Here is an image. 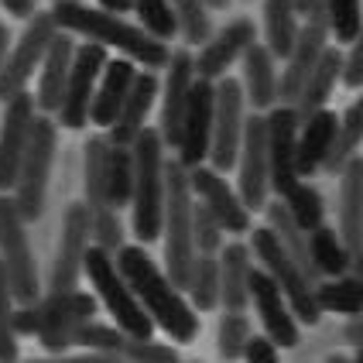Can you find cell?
Returning <instances> with one entry per match:
<instances>
[{"label": "cell", "mask_w": 363, "mask_h": 363, "mask_svg": "<svg viewBox=\"0 0 363 363\" xmlns=\"http://www.w3.org/2000/svg\"><path fill=\"white\" fill-rule=\"evenodd\" d=\"M0 4H4L14 18H31V14H35V0H0Z\"/></svg>", "instance_id": "cell-54"}, {"label": "cell", "mask_w": 363, "mask_h": 363, "mask_svg": "<svg viewBox=\"0 0 363 363\" xmlns=\"http://www.w3.org/2000/svg\"><path fill=\"white\" fill-rule=\"evenodd\" d=\"M4 59H7V28L0 24V69H4Z\"/></svg>", "instance_id": "cell-56"}, {"label": "cell", "mask_w": 363, "mask_h": 363, "mask_svg": "<svg viewBox=\"0 0 363 363\" xmlns=\"http://www.w3.org/2000/svg\"><path fill=\"white\" fill-rule=\"evenodd\" d=\"M55 35H59V24H55L52 14H35L28 21L24 35L18 38L14 52L4 59V69H0V100L7 103L14 100L18 93H24V86L35 76V69H41L45 52H48Z\"/></svg>", "instance_id": "cell-10"}, {"label": "cell", "mask_w": 363, "mask_h": 363, "mask_svg": "<svg viewBox=\"0 0 363 363\" xmlns=\"http://www.w3.org/2000/svg\"><path fill=\"white\" fill-rule=\"evenodd\" d=\"M308 240H312V261L323 271V278H336V274H346L353 267V254H350V247L343 243L340 230L319 223Z\"/></svg>", "instance_id": "cell-35"}, {"label": "cell", "mask_w": 363, "mask_h": 363, "mask_svg": "<svg viewBox=\"0 0 363 363\" xmlns=\"http://www.w3.org/2000/svg\"><path fill=\"white\" fill-rule=\"evenodd\" d=\"M250 254L261 261V267L274 281L281 284V291L288 295L291 312L298 315V323H305V325L319 323L323 308H319V298H315V284H312V278L302 271V264L284 250V243L278 240V233H274L271 226H257V230H254Z\"/></svg>", "instance_id": "cell-6"}, {"label": "cell", "mask_w": 363, "mask_h": 363, "mask_svg": "<svg viewBox=\"0 0 363 363\" xmlns=\"http://www.w3.org/2000/svg\"><path fill=\"white\" fill-rule=\"evenodd\" d=\"M243 357H247V360H278V343H274L271 336H250Z\"/></svg>", "instance_id": "cell-51"}, {"label": "cell", "mask_w": 363, "mask_h": 363, "mask_svg": "<svg viewBox=\"0 0 363 363\" xmlns=\"http://www.w3.org/2000/svg\"><path fill=\"white\" fill-rule=\"evenodd\" d=\"M31 121H35L31 93H18L14 100H7V113L0 117V189H14L21 155H24L28 134H31Z\"/></svg>", "instance_id": "cell-19"}, {"label": "cell", "mask_w": 363, "mask_h": 363, "mask_svg": "<svg viewBox=\"0 0 363 363\" xmlns=\"http://www.w3.org/2000/svg\"><path fill=\"white\" fill-rule=\"evenodd\" d=\"M28 220L18 213L14 199H0V261L7 267V281L11 291L21 305L38 302V267H35V254L28 243Z\"/></svg>", "instance_id": "cell-8"}, {"label": "cell", "mask_w": 363, "mask_h": 363, "mask_svg": "<svg viewBox=\"0 0 363 363\" xmlns=\"http://www.w3.org/2000/svg\"><path fill=\"white\" fill-rule=\"evenodd\" d=\"M264 31H267V48L274 52V59H288L302 31L295 0H264Z\"/></svg>", "instance_id": "cell-33"}, {"label": "cell", "mask_w": 363, "mask_h": 363, "mask_svg": "<svg viewBox=\"0 0 363 363\" xmlns=\"http://www.w3.org/2000/svg\"><path fill=\"white\" fill-rule=\"evenodd\" d=\"M295 7H298V14H302L305 21L329 28V4H325V0H295Z\"/></svg>", "instance_id": "cell-52"}, {"label": "cell", "mask_w": 363, "mask_h": 363, "mask_svg": "<svg viewBox=\"0 0 363 363\" xmlns=\"http://www.w3.org/2000/svg\"><path fill=\"white\" fill-rule=\"evenodd\" d=\"M86 274L89 284L96 288L100 302L106 305V312L113 315V323L121 325L127 336H138V340H151V329L155 319L147 315V308L141 305V298L134 295V288L127 284V278L117 267V257H110V250L103 247H89L86 250Z\"/></svg>", "instance_id": "cell-5"}, {"label": "cell", "mask_w": 363, "mask_h": 363, "mask_svg": "<svg viewBox=\"0 0 363 363\" xmlns=\"http://www.w3.org/2000/svg\"><path fill=\"white\" fill-rule=\"evenodd\" d=\"M134 11H138L141 28L147 31V35H155L158 41L175 38V31H179V18H175L172 0H134Z\"/></svg>", "instance_id": "cell-40"}, {"label": "cell", "mask_w": 363, "mask_h": 363, "mask_svg": "<svg viewBox=\"0 0 363 363\" xmlns=\"http://www.w3.org/2000/svg\"><path fill=\"white\" fill-rule=\"evenodd\" d=\"M175 7V18H179V31L189 45H206L213 38V28H209V4L206 0H172Z\"/></svg>", "instance_id": "cell-39"}, {"label": "cell", "mask_w": 363, "mask_h": 363, "mask_svg": "<svg viewBox=\"0 0 363 363\" xmlns=\"http://www.w3.org/2000/svg\"><path fill=\"white\" fill-rule=\"evenodd\" d=\"M325 48H329V28L305 21V28L295 38V48L288 52V65H284L281 79H278V100L288 103V106L298 103L305 82H308V76H312V69H315V62H319Z\"/></svg>", "instance_id": "cell-20"}, {"label": "cell", "mask_w": 363, "mask_h": 363, "mask_svg": "<svg viewBox=\"0 0 363 363\" xmlns=\"http://www.w3.org/2000/svg\"><path fill=\"white\" fill-rule=\"evenodd\" d=\"M340 79H343L350 89H363V28H360V35L353 38L350 55L343 59V76H340Z\"/></svg>", "instance_id": "cell-49"}, {"label": "cell", "mask_w": 363, "mask_h": 363, "mask_svg": "<svg viewBox=\"0 0 363 363\" xmlns=\"http://www.w3.org/2000/svg\"><path fill=\"white\" fill-rule=\"evenodd\" d=\"M38 325H41V305L38 302H28L14 308V333L18 336H38Z\"/></svg>", "instance_id": "cell-50"}, {"label": "cell", "mask_w": 363, "mask_h": 363, "mask_svg": "<svg viewBox=\"0 0 363 363\" xmlns=\"http://www.w3.org/2000/svg\"><path fill=\"white\" fill-rule=\"evenodd\" d=\"M340 237L357 254L363 243V158L353 155L340 172Z\"/></svg>", "instance_id": "cell-26"}, {"label": "cell", "mask_w": 363, "mask_h": 363, "mask_svg": "<svg viewBox=\"0 0 363 363\" xmlns=\"http://www.w3.org/2000/svg\"><path fill=\"white\" fill-rule=\"evenodd\" d=\"M243 93L254 103V110H271L278 103V72H274V52L267 45H250L243 52Z\"/></svg>", "instance_id": "cell-29"}, {"label": "cell", "mask_w": 363, "mask_h": 363, "mask_svg": "<svg viewBox=\"0 0 363 363\" xmlns=\"http://www.w3.org/2000/svg\"><path fill=\"white\" fill-rule=\"evenodd\" d=\"M243 106H247V93L243 82L237 79H216V106H213V144H209V162L220 172H230L237 158H240V141H243Z\"/></svg>", "instance_id": "cell-9"}, {"label": "cell", "mask_w": 363, "mask_h": 363, "mask_svg": "<svg viewBox=\"0 0 363 363\" xmlns=\"http://www.w3.org/2000/svg\"><path fill=\"white\" fill-rule=\"evenodd\" d=\"M250 302L261 312V323L274 343L278 346L298 343V315L291 312V302L281 291V284L274 281L264 267L250 271Z\"/></svg>", "instance_id": "cell-18"}, {"label": "cell", "mask_w": 363, "mask_h": 363, "mask_svg": "<svg viewBox=\"0 0 363 363\" xmlns=\"http://www.w3.org/2000/svg\"><path fill=\"white\" fill-rule=\"evenodd\" d=\"M110 138H89L86 155H82V172H86V202L89 209L110 206Z\"/></svg>", "instance_id": "cell-32"}, {"label": "cell", "mask_w": 363, "mask_h": 363, "mask_svg": "<svg viewBox=\"0 0 363 363\" xmlns=\"http://www.w3.org/2000/svg\"><path fill=\"white\" fill-rule=\"evenodd\" d=\"M130 196H134V151L113 144L110 147V206L121 209L130 202Z\"/></svg>", "instance_id": "cell-38"}, {"label": "cell", "mask_w": 363, "mask_h": 363, "mask_svg": "<svg viewBox=\"0 0 363 363\" xmlns=\"http://www.w3.org/2000/svg\"><path fill=\"white\" fill-rule=\"evenodd\" d=\"M298 127L302 117L295 106H271L267 113V155H271V189L278 192V199L291 196L295 185L302 182L298 175Z\"/></svg>", "instance_id": "cell-13"}, {"label": "cell", "mask_w": 363, "mask_h": 363, "mask_svg": "<svg viewBox=\"0 0 363 363\" xmlns=\"http://www.w3.org/2000/svg\"><path fill=\"white\" fill-rule=\"evenodd\" d=\"M250 336H254V333H250L247 315L226 308V315L220 319V333H216V340H220V357H226V360H240Z\"/></svg>", "instance_id": "cell-43"}, {"label": "cell", "mask_w": 363, "mask_h": 363, "mask_svg": "<svg viewBox=\"0 0 363 363\" xmlns=\"http://www.w3.org/2000/svg\"><path fill=\"white\" fill-rule=\"evenodd\" d=\"M123 360L168 363V360H179V353H175L172 346L155 343V340H138V336H127V343H123Z\"/></svg>", "instance_id": "cell-48"}, {"label": "cell", "mask_w": 363, "mask_h": 363, "mask_svg": "<svg viewBox=\"0 0 363 363\" xmlns=\"http://www.w3.org/2000/svg\"><path fill=\"white\" fill-rule=\"evenodd\" d=\"M41 305V325H38V340L48 353H65L69 346L76 343V333L86 319H93L96 302L93 295H86L79 288L69 291H52Z\"/></svg>", "instance_id": "cell-12"}, {"label": "cell", "mask_w": 363, "mask_h": 363, "mask_svg": "<svg viewBox=\"0 0 363 363\" xmlns=\"http://www.w3.org/2000/svg\"><path fill=\"white\" fill-rule=\"evenodd\" d=\"M93 240V209L89 202H72L65 209L59 237V257L52 264V291H69L76 288L86 271V250Z\"/></svg>", "instance_id": "cell-14"}, {"label": "cell", "mask_w": 363, "mask_h": 363, "mask_svg": "<svg viewBox=\"0 0 363 363\" xmlns=\"http://www.w3.org/2000/svg\"><path fill=\"white\" fill-rule=\"evenodd\" d=\"M100 7L113 11V14H123V11H130V7H134V0H100Z\"/></svg>", "instance_id": "cell-55"}, {"label": "cell", "mask_w": 363, "mask_h": 363, "mask_svg": "<svg viewBox=\"0 0 363 363\" xmlns=\"http://www.w3.org/2000/svg\"><path fill=\"white\" fill-rule=\"evenodd\" d=\"M55 147H59L55 123L48 117H35L31 121V134H28V147L21 155L18 179H14V206H18V213L28 223L38 220L41 209H45V192H48Z\"/></svg>", "instance_id": "cell-7"}, {"label": "cell", "mask_w": 363, "mask_h": 363, "mask_svg": "<svg viewBox=\"0 0 363 363\" xmlns=\"http://www.w3.org/2000/svg\"><path fill=\"white\" fill-rule=\"evenodd\" d=\"M123 343H127V333L121 325L113 329V325H100L93 319H86L76 333V346H82V350H100V353H121L123 357Z\"/></svg>", "instance_id": "cell-44"}, {"label": "cell", "mask_w": 363, "mask_h": 363, "mask_svg": "<svg viewBox=\"0 0 363 363\" xmlns=\"http://www.w3.org/2000/svg\"><path fill=\"white\" fill-rule=\"evenodd\" d=\"M134 151V237L141 243H151L162 237L164 216V138L162 130L144 127L130 144Z\"/></svg>", "instance_id": "cell-4"}, {"label": "cell", "mask_w": 363, "mask_h": 363, "mask_svg": "<svg viewBox=\"0 0 363 363\" xmlns=\"http://www.w3.org/2000/svg\"><path fill=\"white\" fill-rule=\"evenodd\" d=\"M93 240H96V247L110 250V254H117L123 247V223H121L117 206L93 209Z\"/></svg>", "instance_id": "cell-46"}, {"label": "cell", "mask_w": 363, "mask_h": 363, "mask_svg": "<svg viewBox=\"0 0 363 363\" xmlns=\"http://www.w3.org/2000/svg\"><path fill=\"white\" fill-rule=\"evenodd\" d=\"M106 45L100 41H86L76 45V59H72V72H69V86H65V100L59 106L62 127L69 130H79L89 123V106L96 96V86H100L103 65H106Z\"/></svg>", "instance_id": "cell-11"}, {"label": "cell", "mask_w": 363, "mask_h": 363, "mask_svg": "<svg viewBox=\"0 0 363 363\" xmlns=\"http://www.w3.org/2000/svg\"><path fill=\"white\" fill-rule=\"evenodd\" d=\"M360 144H363V93L350 103V110L340 117L336 144H333V151H329V158H325L323 172H329V175H340V172H343V164L357 155V147H360Z\"/></svg>", "instance_id": "cell-34"}, {"label": "cell", "mask_w": 363, "mask_h": 363, "mask_svg": "<svg viewBox=\"0 0 363 363\" xmlns=\"http://www.w3.org/2000/svg\"><path fill=\"white\" fill-rule=\"evenodd\" d=\"M250 247L243 243H230L220 254V274H223V295L220 302L230 312H243L250 302Z\"/></svg>", "instance_id": "cell-30"}, {"label": "cell", "mask_w": 363, "mask_h": 363, "mask_svg": "<svg viewBox=\"0 0 363 363\" xmlns=\"http://www.w3.org/2000/svg\"><path fill=\"white\" fill-rule=\"evenodd\" d=\"M264 209H267V226L278 233V240L284 243V250L302 264V271L312 278V284H319L323 281V271H319L315 261H312V240H308V237H312V230H305L302 223L291 216V209H288L281 199L267 202Z\"/></svg>", "instance_id": "cell-28"}, {"label": "cell", "mask_w": 363, "mask_h": 363, "mask_svg": "<svg viewBox=\"0 0 363 363\" xmlns=\"http://www.w3.org/2000/svg\"><path fill=\"white\" fill-rule=\"evenodd\" d=\"M336 130H340V117L333 110H325V106H319L315 113H308L302 121L298 144H295V151H298V175L302 179L305 175H315L325 164L333 144H336Z\"/></svg>", "instance_id": "cell-25"}, {"label": "cell", "mask_w": 363, "mask_h": 363, "mask_svg": "<svg viewBox=\"0 0 363 363\" xmlns=\"http://www.w3.org/2000/svg\"><path fill=\"white\" fill-rule=\"evenodd\" d=\"M206 4H209L213 11H223V7H230V0H206Z\"/></svg>", "instance_id": "cell-58"}, {"label": "cell", "mask_w": 363, "mask_h": 363, "mask_svg": "<svg viewBox=\"0 0 363 363\" xmlns=\"http://www.w3.org/2000/svg\"><path fill=\"white\" fill-rule=\"evenodd\" d=\"M72 59H76V41L55 35L45 52V62H41V79L38 93H35L41 113H59L62 100H65V86H69V72H72Z\"/></svg>", "instance_id": "cell-23"}, {"label": "cell", "mask_w": 363, "mask_h": 363, "mask_svg": "<svg viewBox=\"0 0 363 363\" xmlns=\"http://www.w3.org/2000/svg\"><path fill=\"white\" fill-rule=\"evenodd\" d=\"M162 233H164V271L185 291L199 250H196V199H192V182H189V168L179 158L172 164H164Z\"/></svg>", "instance_id": "cell-3"}, {"label": "cell", "mask_w": 363, "mask_h": 363, "mask_svg": "<svg viewBox=\"0 0 363 363\" xmlns=\"http://www.w3.org/2000/svg\"><path fill=\"white\" fill-rule=\"evenodd\" d=\"M329 4V31L336 41H353L363 28L360 0H325Z\"/></svg>", "instance_id": "cell-45"}, {"label": "cell", "mask_w": 363, "mask_h": 363, "mask_svg": "<svg viewBox=\"0 0 363 363\" xmlns=\"http://www.w3.org/2000/svg\"><path fill=\"white\" fill-rule=\"evenodd\" d=\"M353 271H357V274L363 278V243H360V250L353 254Z\"/></svg>", "instance_id": "cell-57"}, {"label": "cell", "mask_w": 363, "mask_h": 363, "mask_svg": "<svg viewBox=\"0 0 363 363\" xmlns=\"http://www.w3.org/2000/svg\"><path fill=\"white\" fill-rule=\"evenodd\" d=\"M138 62L134 59H117L103 65L100 86H96V96L89 106V123H100V127H113L121 117V106L130 93V86L138 79Z\"/></svg>", "instance_id": "cell-24"}, {"label": "cell", "mask_w": 363, "mask_h": 363, "mask_svg": "<svg viewBox=\"0 0 363 363\" xmlns=\"http://www.w3.org/2000/svg\"><path fill=\"white\" fill-rule=\"evenodd\" d=\"M213 106H216V82L196 76L192 82V96L185 106V121L179 134V162L185 168H196L209 158V144H213Z\"/></svg>", "instance_id": "cell-16"}, {"label": "cell", "mask_w": 363, "mask_h": 363, "mask_svg": "<svg viewBox=\"0 0 363 363\" xmlns=\"http://www.w3.org/2000/svg\"><path fill=\"white\" fill-rule=\"evenodd\" d=\"M254 21L247 18H237L230 21L223 31H216L213 38L202 45L199 59H196V76H202V79H223L226 76V69L233 65L237 59H243V52L254 45Z\"/></svg>", "instance_id": "cell-22"}, {"label": "cell", "mask_w": 363, "mask_h": 363, "mask_svg": "<svg viewBox=\"0 0 363 363\" xmlns=\"http://www.w3.org/2000/svg\"><path fill=\"white\" fill-rule=\"evenodd\" d=\"M340 76H343V55L336 48H325L323 55H319V62H315V69H312L308 82H305L298 103H295V110H298L302 121L308 113H315L319 106H325V100H329V93H333V86H336Z\"/></svg>", "instance_id": "cell-31"}, {"label": "cell", "mask_w": 363, "mask_h": 363, "mask_svg": "<svg viewBox=\"0 0 363 363\" xmlns=\"http://www.w3.org/2000/svg\"><path fill=\"white\" fill-rule=\"evenodd\" d=\"M117 267L127 278V284L134 288V295L141 298V305L147 308V315L155 319V325H162L164 333L172 340H179V343L196 340L199 315L192 312V305L182 298V288L168 278V271H162L158 264L144 254L141 243L121 247L117 250Z\"/></svg>", "instance_id": "cell-1"}, {"label": "cell", "mask_w": 363, "mask_h": 363, "mask_svg": "<svg viewBox=\"0 0 363 363\" xmlns=\"http://www.w3.org/2000/svg\"><path fill=\"white\" fill-rule=\"evenodd\" d=\"M240 199L247 202V209H264L267 206V192H271V155H267V117H250L243 127L240 141Z\"/></svg>", "instance_id": "cell-15"}, {"label": "cell", "mask_w": 363, "mask_h": 363, "mask_svg": "<svg viewBox=\"0 0 363 363\" xmlns=\"http://www.w3.org/2000/svg\"><path fill=\"white\" fill-rule=\"evenodd\" d=\"M315 298L323 312H340V315H360L363 312V278L357 274H336L329 284H315Z\"/></svg>", "instance_id": "cell-36"}, {"label": "cell", "mask_w": 363, "mask_h": 363, "mask_svg": "<svg viewBox=\"0 0 363 363\" xmlns=\"http://www.w3.org/2000/svg\"><path fill=\"white\" fill-rule=\"evenodd\" d=\"M155 96H158V79L151 72H138V79H134L130 93H127V100L121 106V117L110 127V141L130 147L134 138L144 130V121H147V113L155 106Z\"/></svg>", "instance_id": "cell-27"}, {"label": "cell", "mask_w": 363, "mask_h": 363, "mask_svg": "<svg viewBox=\"0 0 363 363\" xmlns=\"http://www.w3.org/2000/svg\"><path fill=\"white\" fill-rule=\"evenodd\" d=\"M220 247H223V223L202 202H196V250L199 254H216Z\"/></svg>", "instance_id": "cell-47"}, {"label": "cell", "mask_w": 363, "mask_h": 363, "mask_svg": "<svg viewBox=\"0 0 363 363\" xmlns=\"http://www.w3.org/2000/svg\"><path fill=\"white\" fill-rule=\"evenodd\" d=\"M14 291L7 281V267L0 261V360L18 357V333H14Z\"/></svg>", "instance_id": "cell-42"}, {"label": "cell", "mask_w": 363, "mask_h": 363, "mask_svg": "<svg viewBox=\"0 0 363 363\" xmlns=\"http://www.w3.org/2000/svg\"><path fill=\"white\" fill-rule=\"evenodd\" d=\"M52 18L62 31H76L82 38L100 41L106 48H117L121 55L134 59L138 65H147V69H158V65H168L172 52L168 45L158 41L155 35H147L144 28H134L127 24L121 14L106 11V7H86L82 0H55L52 7Z\"/></svg>", "instance_id": "cell-2"}, {"label": "cell", "mask_w": 363, "mask_h": 363, "mask_svg": "<svg viewBox=\"0 0 363 363\" xmlns=\"http://www.w3.org/2000/svg\"><path fill=\"white\" fill-rule=\"evenodd\" d=\"M343 336H346V343L350 346H357V360H363V312L360 315H350Z\"/></svg>", "instance_id": "cell-53"}, {"label": "cell", "mask_w": 363, "mask_h": 363, "mask_svg": "<svg viewBox=\"0 0 363 363\" xmlns=\"http://www.w3.org/2000/svg\"><path fill=\"white\" fill-rule=\"evenodd\" d=\"M185 291L192 295V305H196L199 312H209V308H216V305H220L223 274H220V261H216L213 254H199V257H196Z\"/></svg>", "instance_id": "cell-37"}, {"label": "cell", "mask_w": 363, "mask_h": 363, "mask_svg": "<svg viewBox=\"0 0 363 363\" xmlns=\"http://www.w3.org/2000/svg\"><path fill=\"white\" fill-rule=\"evenodd\" d=\"M189 182H192V196L223 223L226 233H247L250 230V209L240 199V192H233L226 179L220 175V168H189Z\"/></svg>", "instance_id": "cell-17"}, {"label": "cell", "mask_w": 363, "mask_h": 363, "mask_svg": "<svg viewBox=\"0 0 363 363\" xmlns=\"http://www.w3.org/2000/svg\"><path fill=\"white\" fill-rule=\"evenodd\" d=\"M281 202L291 209V216L302 223L305 230H315V226L323 223V216H325V206H323L319 189H312L305 179L298 182V185H295V192H291V196H284Z\"/></svg>", "instance_id": "cell-41"}, {"label": "cell", "mask_w": 363, "mask_h": 363, "mask_svg": "<svg viewBox=\"0 0 363 363\" xmlns=\"http://www.w3.org/2000/svg\"><path fill=\"white\" fill-rule=\"evenodd\" d=\"M192 82H196V59L189 52H175L168 59V79H164V103H162V138L164 147H179L182 121H185V106L192 96Z\"/></svg>", "instance_id": "cell-21"}]
</instances>
